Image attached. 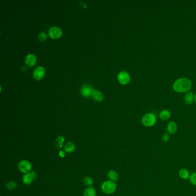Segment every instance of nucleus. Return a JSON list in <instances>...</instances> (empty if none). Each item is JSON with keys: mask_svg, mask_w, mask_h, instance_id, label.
<instances>
[{"mask_svg": "<svg viewBox=\"0 0 196 196\" xmlns=\"http://www.w3.org/2000/svg\"><path fill=\"white\" fill-rule=\"evenodd\" d=\"M93 88L90 85H84L81 89V93L85 97H90L92 96L94 92Z\"/></svg>", "mask_w": 196, "mask_h": 196, "instance_id": "nucleus-7", "label": "nucleus"}, {"mask_svg": "<svg viewBox=\"0 0 196 196\" xmlns=\"http://www.w3.org/2000/svg\"><path fill=\"white\" fill-rule=\"evenodd\" d=\"M46 70L43 66H38L33 71V78L36 80H40L44 76Z\"/></svg>", "mask_w": 196, "mask_h": 196, "instance_id": "nucleus-9", "label": "nucleus"}, {"mask_svg": "<svg viewBox=\"0 0 196 196\" xmlns=\"http://www.w3.org/2000/svg\"><path fill=\"white\" fill-rule=\"evenodd\" d=\"M117 185L116 182L112 181H107L104 182L101 186L102 191L107 194H111L116 191Z\"/></svg>", "mask_w": 196, "mask_h": 196, "instance_id": "nucleus-3", "label": "nucleus"}, {"mask_svg": "<svg viewBox=\"0 0 196 196\" xmlns=\"http://www.w3.org/2000/svg\"><path fill=\"white\" fill-rule=\"evenodd\" d=\"M36 177L37 174L36 172L34 171H31L30 173L24 174L22 178V180L25 185H29L32 183L33 180L35 179Z\"/></svg>", "mask_w": 196, "mask_h": 196, "instance_id": "nucleus-6", "label": "nucleus"}, {"mask_svg": "<svg viewBox=\"0 0 196 196\" xmlns=\"http://www.w3.org/2000/svg\"><path fill=\"white\" fill-rule=\"evenodd\" d=\"M6 187L9 190H13L17 187V183L14 181H9L6 183Z\"/></svg>", "mask_w": 196, "mask_h": 196, "instance_id": "nucleus-21", "label": "nucleus"}, {"mask_svg": "<svg viewBox=\"0 0 196 196\" xmlns=\"http://www.w3.org/2000/svg\"><path fill=\"white\" fill-rule=\"evenodd\" d=\"M107 177L110 181L113 182L117 181L119 179V175L116 171L111 170L107 173Z\"/></svg>", "mask_w": 196, "mask_h": 196, "instance_id": "nucleus-16", "label": "nucleus"}, {"mask_svg": "<svg viewBox=\"0 0 196 196\" xmlns=\"http://www.w3.org/2000/svg\"><path fill=\"white\" fill-rule=\"evenodd\" d=\"M172 114L168 109H163L159 112V119L162 121H167L171 117Z\"/></svg>", "mask_w": 196, "mask_h": 196, "instance_id": "nucleus-13", "label": "nucleus"}, {"mask_svg": "<svg viewBox=\"0 0 196 196\" xmlns=\"http://www.w3.org/2000/svg\"><path fill=\"white\" fill-rule=\"evenodd\" d=\"M18 168H19V170L21 172H22L24 174H27V173H30L31 172L32 165L28 160H22L19 162Z\"/></svg>", "mask_w": 196, "mask_h": 196, "instance_id": "nucleus-5", "label": "nucleus"}, {"mask_svg": "<svg viewBox=\"0 0 196 196\" xmlns=\"http://www.w3.org/2000/svg\"><path fill=\"white\" fill-rule=\"evenodd\" d=\"M170 135L168 132L164 133V134H163V135L162 136V138H161L162 141L164 143L168 142V141L170 140Z\"/></svg>", "mask_w": 196, "mask_h": 196, "instance_id": "nucleus-24", "label": "nucleus"}, {"mask_svg": "<svg viewBox=\"0 0 196 196\" xmlns=\"http://www.w3.org/2000/svg\"><path fill=\"white\" fill-rule=\"evenodd\" d=\"M84 183L86 185L92 186L93 183V181L92 178L90 177H85L84 178Z\"/></svg>", "mask_w": 196, "mask_h": 196, "instance_id": "nucleus-23", "label": "nucleus"}, {"mask_svg": "<svg viewBox=\"0 0 196 196\" xmlns=\"http://www.w3.org/2000/svg\"><path fill=\"white\" fill-rule=\"evenodd\" d=\"M166 130L170 135L175 134L178 130L177 124L174 121L168 122L166 126Z\"/></svg>", "mask_w": 196, "mask_h": 196, "instance_id": "nucleus-10", "label": "nucleus"}, {"mask_svg": "<svg viewBox=\"0 0 196 196\" xmlns=\"http://www.w3.org/2000/svg\"><path fill=\"white\" fill-rule=\"evenodd\" d=\"M179 177L183 180L189 179L190 176V174L189 171L186 168H181L178 172Z\"/></svg>", "mask_w": 196, "mask_h": 196, "instance_id": "nucleus-14", "label": "nucleus"}, {"mask_svg": "<svg viewBox=\"0 0 196 196\" xmlns=\"http://www.w3.org/2000/svg\"><path fill=\"white\" fill-rule=\"evenodd\" d=\"M63 142H64V138L62 136H59L56 139V142H55V145H56V147L60 149L62 147Z\"/></svg>", "mask_w": 196, "mask_h": 196, "instance_id": "nucleus-19", "label": "nucleus"}, {"mask_svg": "<svg viewBox=\"0 0 196 196\" xmlns=\"http://www.w3.org/2000/svg\"><path fill=\"white\" fill-rule=\"evenodd\" d=\"M59 156H60L61 157L63 158V157L65 156V152L64 151H63V150H61V151H59Z\"/></svg>", "mask_w": 196, "mask_h": 196, "instance_id": "nucleus-25", "label": "nucleus"}, {"mask_svg": "<svg viewBox=\"0 0 196 196\" xmlns=\"http://www.w3.org/2000/svg\"><path fill=\"white\" fill-rule=\"evenodd\" d=\"M75 149V145L71 141L67 143L65 145V151L66 153H73Z\"/></svg>", "mask_w": 196, "mask_h": 196, "instance_id": "nucleus-17", "label": "nucleus"}, {"mask_svg": "<svg viewBox=\"0 0 196 196\" xmlns=\"http://www.w3.org/2000/svg\"><path fill=\"white\" fill-rule=\"evenodd\" d=\"M194 103L196 104V93L194 94Z\"/></svg>", "mask_w": 196, "mask_h": 196, "instance_id": "nucleus-26", "label": "nucleus"}, {"mask_svg": "<svg viewBox=\"0 0 196 196\" xmlns=\"http://www.w3.org/2000/svg\"><path fill=\"white\" fill-rule=\"evenodd\" d=\"M157 122L156 117L153 113H147L141 119V123L145 127L154 126Z\"/></svg>", "mask_w": 196, "mask_h": 196, "instance_id": "nucleus-2", "label": "nucleus"}, {"mask_svg": "<svg viewBox=\"0 0 196 196\" xmlns=\"http://www.w3.org/2000/svg\"><path fill=\"white\" fill-rule=\"evenodd\" d=\"M189 179L191 185L196 187V172L191 173Z\"/></svg>", "mask_w": 196, "mask_h": 196, "instance_id": "nucleus-22", "label": "nucleus"}, {"mask_svg": "<svg viewBox=\"0 0 196 196\" xmlns=\"http://www.w3.org/2000/svg\"><path fill=\"white\" fill-rule=\"evenodd\" d=\"M96 191L93 187H89L85 190L84 196H96Z\"/></svg>", "mask_w": 196, "mask_h": 196, "instance_id": "nucleus-18", "label": "nucleus"}, {"mask_svg": "<svg viewBox=\"0 0 196 196\" xmlns=\"http://www.w3.org/2000/svg\"><path fill=\"white\" fill-rule=\"evenodd\" d=\"M47 34L44 32H41L39 33V34L38 35V36H37L38 40L41 42H44L47 39Z\"/></svg>", "mask_w": 196, "mask_h": 196, "instance_id": "nucleus-20", "label": "nucleus"}, {"mask_svg": "<svg viewBox=\"0 0 196 196\" xmlns=\"http://www.w3.org/2000/svg\"><path fill=\"white\" fill-rule=\"evenodd\" d=\"M194 102V94L191 92H189L184 96V103L187 105H190Z\"/></svg>", "mask_w": 196, "mask_h": 196, "instance_id": "nucleus-12", "label": "nucleus"}, {"mask_svg": "<svg viewBox=\"0 0 196 196\" xmlns=\"http://www.w3.org/2000/svg\"><path fill=\"white\" fill-rule=\"evenodd\" d=\"M25 63L29 67H32L36 63V57L32 54H29L25 57Z\"/></svg>", "mask_w": 196, "mask_h": 196, "instance_id": "nucleus-11", "label": "nucleus"}, {"mask_svg": "<svg viewBox=\"0 0 196 196\" xmlns=\"http://www.w3.org/2000/svg\"><path fill=\"white\" fill-rule=\"evenodd\" d=\"M191 87V81L186 77L179 78L174 82L172 85L173 90L178 93H187L190 92Z\"/></svg>", "mask_w": 196, "mask_h": 196, "instance_id": "nucleus-1", "label": "nucleus"}, {"mask_svg": "<svg viewBox=\"0 0 196 196\" xmlns=\"http://www.w3.org/2000/svg\"><path fill=\"white\" fill-rule=\"evenodd\" d=\"M48 35L50 37L55 39L61 37L62 35V31L61 28L57 27H52L48 29Z\"/></svg>", "mask_w": 196, "mask_h": 196, "instance_id": "nucleus-8", "label": "nucleus"}, {"mask_svg": "<svg viewBox=\"0 0 196 196\" xmlns=\"http://www.w3.org/2000/svg\"><path fill=\"white\" fill-rule=\"evenodd\" d=\"M92 97H93L94 100L97 102H101L104 100L103 94L101 92L97 90H94Z\"/></svg>", "mask_w": 196, "mask_h": 196, "instance_id": "nucleus-15", "label": "nucleus"}, {"mask_svg": "<svg viewBox=\"0 0 196 196\" xmlns=\"http://www.w3.org/2000/svg\"><path fill=\"white\" fill-rule=\"evenodd\" d=\"M119 82L122 85H127L131 81V76L126 71H121L117 76Z\"/></svg>", "mask_w": 196, "mask_h": 196, "instance_id": "nucleus-4", "label": "nucleus"}]
</instances>
